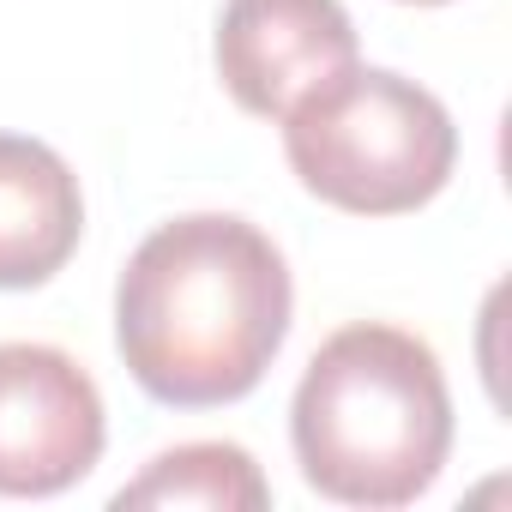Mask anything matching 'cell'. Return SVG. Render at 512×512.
<instances>
[{
	"label": "cell",
	"instance_id": "7a4b0ae2",
	"mask_svg": "<svg viewBox=\"0 0 512 512\" xmlns=\"http://www.w3.org/2000/svg\"><path fill=\"white\" fill-rule=\"evenodd\" d=\"M302 476L338 506H410L452 452V392L440 356L398 326L332 332L290 404Z\"/></svg>",
	"mask_w": 512,
	"mask_h": 512
},
{
	"label": "cell",
	"instance_id": "277c9868",
	"mask_svg": "<svg viewBox=\"0 0 512 512\" xmlns=\"http://www.w3.org/2000/svg\"><path fill=\"white\" fill-rule=\"evenodd\" d=\"M103 440V392L67 350L0 344V494L43 500L85 482Z\"/></svg>",
	"mask_w": 512,
	"mask_h": 512
},
{
	"label": "cell",
	"instance_id": "8992f818",
	"mask_svg": "<svg viewBox=\"0 0 512 512\" xmlns=\"http://www.w3.org/2000/svg\"><path fill=\"white\" fill-rule=\"evenodd\" d=\"M85 235L79 175L61 151L25 133H0V290L49 284Z\"/></svg>",
	"mask_w": 512,
	"mask_h": 512
},
{
	"label": "cell",
	"instance_id": "52a82bcc",
	"mask_svg": "<svg viewBox=\"0 0 512 512\" xmlns=\"http://www.w3.org/2000/svg\"><path fill=\"white\" fill-rule=\"evenodd\" d=\"M115 506H205V512H260L272 506V488L260 476L241 446L229 440H193V446H175L163 458L145 464V476H133Z\"/></svg>",
	"mask_w": 512,
	"mask_h": 512
},
{
	"label": "cell",
	"instance_id": "ba28073f",
	"mask_svg": "<svg viewBox=\"0 0 512 512\" xmlns=\"http://www.w3.org/2000/svg\"><path fill=\"white\" fill-rule=\"evenodd\" d=\"M410 7H446V0H410Z\"/></svg>",
	"mask_w": 512,
	"mask_h": 512
},
{
	"label": "cell",
	"instance_id": "5b68a950",
	"mask_svg": "<svg viewBox=\"0 0 512 512\" xmlns=\"http://www.w3.org/2000/svg\"><path fill=\"white\" fill-rule=\"evenodd\" d=\"M356 61L344 0H223L217 73L247 115L284 121L314 85Z\"/></svg>",
	"mask_w": 512,
	"mask_h": 512
},
{
	"label": "cell",
	"instance_id": "3957f363",
	"mask_svg": "<svg viewBox=\"0 0 512 512\" xmlns=\"http://www.w3.org/2000/svg\"><path fill=\"white\" fill-rule=\"evenodd\" d=\"M284 157L314 199L356 217H398L452 181L458 127L416 79L350 61L290 103Z\"/></svg>",
	"mask_w": 512,
	"mask_h": 512
},
{
	"label": "cell",
	"instance_id": "6da1fadb",
	"mask_svg": "<svg viewBox=\"0 0 512 512\" xmlns=\"http://www.w3.org/2000/svg\"><path fill=\"white\" fill-rule=\"evenodd\" d=\"M290 308V266L272 235L229 211H193L133 247L115 290V344L157 404L211 410L266 380Z\"/></svg>",
	"mask_w": 512,
	"mask_h": 512
}]
</instances>
